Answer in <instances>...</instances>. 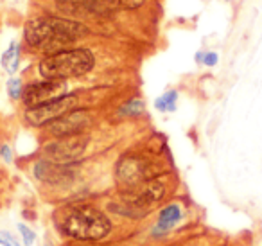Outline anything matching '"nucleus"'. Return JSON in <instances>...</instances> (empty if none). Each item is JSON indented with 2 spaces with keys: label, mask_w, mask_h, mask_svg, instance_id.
Instances as JSON below:
<instances>
[{
  "label": "nucleus",
  "mask_w": 262,
  "mask_h": 246,
  "mask_svg": "<svg viewBox=\"0 0 262 246\" xmlns=\"http://www.w3.org/2000/svg\"><path fill=\"white\" fill-rule=\"evenodd\" d=\"M155 174H157L155 167L140 156H124L117 163V180L127 189L153 180Z\"/></svg>",
  "instance_id": "423d86ee"
},
{
  "label": "nucleus",
  "mask_w": 262,
  "mask_h": 246,
  "mask_svg": "<svg viewBox=\"0 0 262 246\" xmlns=\"http://www.w3.org/2000/svg\"><path fill=\"white\" fill-rule=\"evenodd\" d=\"M18 230L22 232V237H24V242H26L27 246H31L34 242V237H36V235H34V232L31 230V228H27L26 224H18Z\"/></svg>",
  "instance_id": "dca6fc26"
},
{
  "label": "nucleus",
  "mask_w": 262,
  "mask_h": 246,
  "mask_svg": "<svg viewBox=\"0 0 262 246\" xmlns=\"http://www.w3.org/2000/svg\"><path fill=\"white\" fill-rule=\"evenodd\" d=\"M92 124V117L84 110H72L67 115L56 119L49 124V131L56 137H70V135H79Z\"/></svg>",
  "instance_id": "1a4fd4ad"
},
{
  "label": "nucleus",
  "mask_w": 262,
  "mask_h": 246,
  "mask_svg": "<svg viewBox=\"0 0 262 246\" xmlns=\"http://www.w3.org/2000/svg\"><path fill=\"white\" fill-rule=\"evenodd\" d=\"M165 194V187L162 181L158 180H149L144 181V183L137 185V187L127 189V194L124 196L127 207L131 209H139V210H147L158 203Z\"/></svg>",
  "instance_id": "6e6552de"
},
{
  "label": "nucleus",
  "mask_w": 262,
  "mask_h": 246,
  "mask_svg": "<svg viewBox=\"0 0 262 246\" xmlns=\"http://www.w3.org/2000/svg\"><path fill=\"white\" fill-rule=\"evenodd\" d=\"M61 230L77 241H99L112 230L110 219L92 205H74L63 217Z\"/></svg>",
  "instance_id": "f03ea898"
},
{
  "label": "nucleus",
  "mask_w": 262,
  "mask_h": 246,
  "mask_svg": "<svg viewBox=\"0 0 262 246\" xmlns=\"http://www.w3.org/2000/svg\"><path fill=\"white\" fill-rule=\"evenodd\" d=\"M88 33L86 26L76 20H65L58 16H41L31 20L26 26L24 36L33 49L43 52H61L65 47L79 40Z\"/></svg>",
  "instance_id": "f257e3e1"
},
{
  "label": "nucleus",
  "mask_w": 262,
  "mask_h": 246,
  "mask_svg": "<svg viewBox=\"0 0 262 246\" xmlns=\"http://www.w3.org/2000/svg\"><path fill=\"white\" fill-rule=\"evenodd\" d=\"M88 146V135H70V137H59V140L52 142L45 148V156L56 163H69L79 160L84 155Z\"/></svg>",
  "instance_id": "20e7f679"
},
{
  "label": "nucleus",
  "mask_w": 262,
  "mask_h": 246,
  "mask_svg": "<svg viewBox=\"0 0 262 246\" xmlns=\"http://www.w3.org/2000/svg\"><path fill=\"white\" fill-rule=\"evenodd\" d=\"M34 174L38 180L47 181V183H63L69 181L72 176V169L67 167L65 163H56L49 162V160H40L34 166Z\"/></svg>",
  "instance_id": "9d476101"
},
{
  "label": "nucleus",
  "mask_w": 262,
  "mask_h": 246,
  "mask_svg": "<svg viewBox=\"0 0 262 246\" xmlns=\"http://www.w3.org/2000/svg\"><path fill=\"white\" fill-rule=\"evenodd\" d=\"M67 94V83L61 79H47L41 83H33L24 88L22 99L27 108H36V106L47 105L51 101L63 97Z\"/></svg>",
  "instance_id": "0eeeda50"
},
{
  "label": "nucleus",
  "mask_w": 262,
  "mask_h": 246,
  "mask_svg": "<svg viewBox=\"0 0 262 246\" xmlns=\"http://www.w3.org/2000/svg\"><path fill=\"white\" fill-rule=\"evenodd\" d=\"M180 219H182V210H180L178 205L165 207V209L160 212V216H158V223H157V228H155V232L162 234V232L171 230V228L174 227V224L178 223Z\"/></svg>",
  "instance_id": "9b49d317"
},
{
  "label": "nucleus",
  "mask_w": 262,
  "mask_h": 246,
  "mask_svg": "<svg viewBox=\"0 0 262 246\" xmlns=\"http://www.w3.org/2000/svg\"><path fill=\"white\" fill-rule=\"evenodd\" d=\"M176 97H178L176 92H167L160 99H157V108L162 112H172L176 108Z\"/></svg>",
  "instance_id": "ddd939ff"
},
{
  "label": "nucleus",
  "mask_w": 262,
  "mask_h": 246,
  "mask_svg": "<svg viewBox=\"0 0 262 246\" xmlns=\"http://www.w3.org/2000/svg\"><path fill=\"white\" fill-rule=\"evenodd\" d=\"M144 113V102L140 99H133V101L126 102V105L120 108V115H129V117H135Z\"/></svg>",
  "instance_id": "4468645a"
},
{
  "label": "nucleus",
  "mask_w": 262,
  "mask_h": 246,
  "mask_svg": "<svg viewBox=\"0 0 262 246\" xmlns=\"http://www.w3.org/2000/svg\"><path fill=\"white\" fill-rule=\"evenodd\" d=\"M77 95H63V97L51 101L47 105L36 106V108H27L26 120L33 126H43V124H51L56 119L67 115L72 110L77 108Z\"/></svg>",
  "instance_id": "39448f33"
},
{
  "label": "nucleus",
  "mask_w": 262,
  "mask_h": 246,
  "mask_svg": "<svg viewBox=\"0 0 262 246\" xmlns=\"http://www.w3.org/2000/svg\"><path fill=\"white\" fill-rule=\"evenodd\" d=\"M8 92H9V97L13 99H18L20 95H22V83H20V79H9L8 83Z\"/></svg>",
  "instance_id": "2eb2a0df"
},
{
  "label": "nucleus",
  "mask_w": 262,
  "mask_h": 246,
  "mask_svg": "<svg viewBox=\"0 0 262 246\" xmlns=\"http://www.w3.org/2000/svg\"><path fill=\"white\" fill-rule=\"evenodd\" d=\"M2 155H4V158L8 160H11V153H9V149H8V146H4V148H2Z\"/></svg>",
  "instance_id": "6ab92c4d"
},
{
  "label": "nucleus",
  "mask_w": 262,
  "mask_h": 246,
  "mask_svg": "<svg viewBox=\"0 0 262 246\" xmlns=\"http://www.w3.org/2000/svg\"><path fill=\"white\" fill-rule=\"evenodd\" d=\"M2 65L9 74H13L16 70V67H18V45L16 44H13L8 49V52L2 56Z\"/></svg>",
  "instance_id": "f8f14e48"
},
{
  "label": "nucleus",
  "mask_w": 262,
  "mask_h": 246,
  "mask_svg": "<svg viewBox=\"0 0 262 246\" xmlns=\"http://www.w3.org/2000/svg\"><path fill=\"white\" fill-rule=\"evenodd\" d=\"M0 244L2 246H20L18 241H16L11 234H8V232H0Z\"/></svg>",
  "instance_id": "f3484780"
},
{
  "label": "nucleus",
  "mask_w": 262,
  "mask_h": 246,
  "mask_svg": "<svg viewBox=\"0 0 262 246\" xmlns=\"http://www.w3.org/2000/svg\"><path fill=\"white\" fill-rule=\"evenodd\" d=\"M203 61H205V65H208V67L215 65V63H217V54H215V52H208V54L203 56Z\"/></svg>",
  "instance_id": "a211bd4d"
},
{
  "label": "nucleus",
  "mask_w": 262,
  "mask_h": 246,
  "mask_svg": "<svg viewBox=\"0 0 262 246\" xmlns=\"http://www.w3.org/2000/svg\"><path fill=\"white\" fill-rule=\"evenodd\" d=\"M94 67V54L86 49H72L51 54L40 63L38 70L45 79H69L90 72Z\"/></svg>",
  "instance_id": "7ed1b4c3"
}]
</instances>
